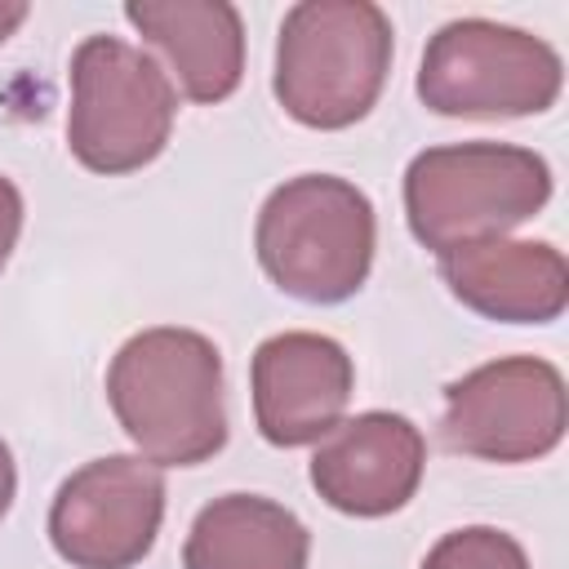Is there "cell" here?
Returning a JSON list of instances; mask_svg holds the SVG:
<instances>
[{"mask_svg":"<svg viewBox=\"0 0 569 569\" xmlns=\"http://www.w3.org/2000/svg\"><path fill=\"white\" fill-rule=\"evenodd\" d=\"M107 400L156 467H200L227 445L222 356L196 329L156 325L133 333L111 356Z\"/></svg>","mask_w":569,"mask_h":569,"instance_id":"obj_1","label":"cell"},{"mask_svg":"<svg viewBox=\"0 0 569 569\" xmlns=\"http://www.w3.org/2000/svg\"><path fill=\"white\" fill-rule=\"evenodd\" d=\"M391 18L369 0H302L276 40V102L307 129L365 120L391 71Z\"/></svg>","mask_w":569,"mask_h":569,"instance_id":"obj_2","label":"cell"},{"mask_svg":"<svg viewBox=\"0 0 569 569\" xmlns=\"http://www.w3.org/2000/svg\"><path fill=\"white\" fill-rule=\"evenodd\" d=\"M378 218L369 196L333 173L280 182L253 227V249L271 284L298 302H347L373 267Z\"/></svg>","mask_w":569,"mask_h":569,"instance_id":"obj_3","label":"cell"},{"mask_svg":"<svg viewBox=\"0 0 569 569\" xmlns=\"http://www.w3.org/2000/svg\"><path fill=\"white\" fill-rule=\"evenodd\" d=\"M551 200V164L511 142H449L427 147L405 169V218L436 258L498 240L529 222Z\"/></svg>","mask_w":569,"mask_h":569,"instance_id":"obj_4","label":"cell"},{"mask_svg":"<svg viewBox=\"0 0 569 569\" xmlns=\"http://www.w3.org/2000/svg\"><path fill=\"white\" fill-rule=\"evenodd\" d=\"M178 116V93L156 58L120 36H89L71 53L67 147L89 173H133L151 164Z\"/></svg>","mask_w":569,"mask_h":569,"instance_id":"obj_5","label":"cell"},{"mask_svg":"<svg viewBox=\"0 0 569 569\" xmlns=\"http://www.w3.org/2000/svg\"><path fill=\"white\" fill-rule=\"evenodd\" d=\"M565 84L560 53L520 27L489 18L445 22L422 53L418 98L436 116L458 120H516L556 107Z\"/></svg>","mask_w":569,"mask_h":569,"instance_id":"obj_6","label":"cell"},{"mask_svg":"<svg viewBox=\"0 0 569 569\" xmlns=\"http://www.w3.org/2000/svg\"><path fill=\"white\" fill-rule=\"evenodd\" d=\"M569 400L551 360L502 356L445 387L440 440L480 462H533L565 440Z\"/></svg>","mask_w":569,"mask_h":569,"instance_id":"obj_7","label":"cell"},{"mask_svg":"<svg viewBox=\"0 0 569 569\" xmlns=\"http://www.w3.org/2000/svg\"><path fill=\"white\" fill-rule=\"evenodd\" d=\"M164 476L142 453H107L71 471L49 507V542L71 569H133L156 547Z\"/></svg>","mask_w":569,"mask_h":569,"instance_id":"obj_8","label":"cell"},{"mask_svg":"<svg viewBox=\"0 0 569 569\" xmlns=\"http://www.w3.org/2000/svg\"><path fill=\"white\" fill-rule=\"evenodd\" d=\"M249 387L262 440L280 449H302L325 440L342 422L356 387V365L338 338L289 329L258 342Z\"/></svg>","mask_w":569,"mask_h":569,"instance_id":"obj_9","label":"cell"},{"mask_svg":"<svg viewBox=\"0 0 569 569\" xmlns=\"http://www.w3.org/2000/svg\"><path fill=\"white\" fill-rule=\"evenodd\" d=\"M422 467V431L405 413L369 409L338 422L325 436V445L311 458V485L333 511L373 520L400 511L418 493Z\"/></svg>","mask_w":569,"mask_h":569,"instance_id":"obj_10","label":"cell"},{"mask_svg":"<svg viewBox=\"0 0 569 569\" xmlns=\"http://www.w3.org/2000/svg\"><path fill=\"white\" fill-rule=\"evenodd\" d=\"M449 293L485 320L551 325L569 302L565 253L547 240H476L440 253Z\"/></svg>","mask_w":569,"mask_h":569,"instance_id":"obj_11","label":"cell"},{"mask_svg":"<svg viewBox=\"0 0 569 569\" xmlns=\"http://www.w3.org/2000/svg\"><path fill=\"white\" fill-rule=\"evenodd\" d=\"M124 18L151 40L191 102H222L244 76V22L227 0H129Z\"/></svg>","mask_w":569,"mask_h":569,"instance_id":"obj_12","label":"cell"},{"mask_svg":"<svg viewBox=\"0 0 569 569\" xmlns=\"http://www.w3.org/2000/svg\"><path fill=\"white\" fill-rule=\"evenodd\" d=\"M307 525L258 493H222L191 520L182 569H307Z\"/></svg>","mask_w":569,"mask_h":569,"instance_id":"obj_13","label":"cell"},{"mask_svg":"<svg viewBox=\"0 0 569 569\" xmlns=\"http://www.w3.org/2000/svg\"><path fill=\"white\" fill-rule=\"evenodd\" d=\"M422 569H529V556L507 529L467 525V529L445 533L427 551Z\"/></svg>","mask_w":569,"mask_h":569,"instance_id":"obj_14","label":"cell"},{"mask_svg":"<svg viewBox=\"0 0 569 569\" xmlns=\"http://www.w3.org/2000/svg\"><path fill=\"white\" fill-rule=\"evenodd\" d=\"M18 236H22V191L9 178H0V271H4Z\"/></svg>","mask_w":569,"mask_h":569,"instance_id":"obj_15","label":"cell"},{"mask_svg":"<svg viewBox=\"0 0 569 569\" xmlns=\"http://www.w3.org/2000/svg\"><path fill=\"white\" fill-rule=\"evenodd\" d=\"M13 493H18V467H13L9 445L0 440V520H4L9 507H13Z\"/></svg>","mask_w":569,"mask_h":569,"instance_id":"obj_16","label":"cell"},{"mask_svg":"<svg viewBox=\"0 0 569 569\" xmlns=\"http://www.w3.org/2000/svg\"><path fill=\"white\" fill-rule=\"evenodd\" d=\"M27 22V4L22 0H0V44Z\"/></svg>","mask_w":569,"mask_h":569,"instance_id":"obj_17","label":"cell"}]
</instances>
